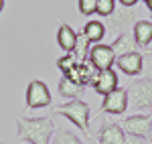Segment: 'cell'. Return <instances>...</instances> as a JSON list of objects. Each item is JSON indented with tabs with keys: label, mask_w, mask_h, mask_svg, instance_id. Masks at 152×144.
Wrapping results in <instances>:
<instances>
[{
	"label": "cell",
	"mask_w": 152,
	"mask_h": 144,
	"mask_svg": "<svg viewBox=\"0 0 152 144\" xmlns=\"http://www.w3.org/2000/svg\"><path fill=\"white\" fill-rule=\"evenodd\" d=\"M0 144H2V142H0Z\"/></svg>",
	"instance_id": "83f0119b"
},
{
	"label": "cell",
	"mask_w": 152,
	"mask_h": 144,
	"mask_svg": "<svg viewBox=\"0 0 152 144\" xmlns=\"http://www.w3.org/2000/svg\"><path fill=\"white\" fill-rule=\"evenodd\" d=\"M146 8L152 12V0H146Z\"/></svg>",
	"instance_id": "cb8c5ba5"
},
{
	"label": "cell",
	"mask_w": 152,
	"mask_h": 144,
	"mask_svg": "<svg viewBox=\"0 0 152 144\" xmlns=\"http://www.w3.org/2000/svg\"><path fill=\"white\" fill-rule=\"evenodd\" d=\"M55 122L51 118H16V136L28 144H51Z\"/></svg>",
	"instance_id": "6da1fadb"
},
{
	"label": "cell",
	"mask_w": 152,
	"mask_h": 144,
	"mask_svg": "<svg viewBox=\"0 0 152 144\" xmlns=\"http://www.w3.org/2000/svg\"><path fill=\"white\" fill-rule=\"evenodd\" d=\"M87 61L94 65L97 71H104V69H114V63H116V55L110 45H102L97 43L89 49V57Z\"/></svg>",
	"instance_id": "5b68a950"
},
{
	"label": "cell",
	"mask_w": 152,
	"mask_h": 144,
	"mask_svg": "<svg viewBox=\"0 0 152 144\" xmlns=\"http://www.w3.org/2000/svg\"><path fill=\"white\" fill-rule=\"evenodd\" d=\"M4 10V0H0V12Z\"/></svg>",
	"instance_id": "d4e9b609"
},
{
	"label": "cell",
	"mask_w": 152,
	"mask_h": 144,
	"mask_svg": "<svg viewBox=\"0 0 152 144\" xmlns=\"http://www.w3.org/2000/svg\"><path fill=\"white\" fill-rule=\"evenodd\" d=\"M116 65L120 67V71H124L128 77H136L144 69V57L138 51H130V53H124V55L118 57Z\"/></svg>",
	"instance_id": "52a82bcc"
},
{
	"label": "cell",
	"mask_w": 152,
	"mask_h": 144,
	"mask_svg": "<svg viewBox=\"0 0 152 144\" xmlns=\"http://www.w3.org/2000/svg\"><path fill=\"white\" fill-rule=\"evenodd\" d=\"M124 140H126V132L120 124L104 122L99 130V144H124Z\"/></svg>",
	"instance_id": "9c48e42d"
},
{
	"label": "cell",
	"mask_w": 152,
	"mask_h": 144,
	"mask_svg": "<svg viewBox=\"0 0 152 144\" xmlns=\"http://www.w3.org/2000/svg\"><path fill=\"white\" fill-rule=\"evenodd\" d=\"M128 110V91L124 87H116L114 91L105 94L102 102L104 114H124Z\"/></svg>",
	"instance_id": "8992f818"
},
{
	"label": "cell",
	"mask_w": 152,
	"mask_h": 144,
	"mask_svg": "<svg viewBox=\"0 0 152 144\" xmlns=\"http://www.w3.org/2000/svg\"><path fill=\"white\" fill-rule=\"evenodd\" d=\"M57 43L65 53H71L75 49V43H77V33L71 29L69 24H61L57 31Z\"/></svg>",
	"instance_id": "7c38bea8"
},
{
	"label": "cell",
	"mask_w": 152,
	"mask_h": 144,
	"mask_svg": "<svg viewBox=\"0 0 152 144\" xmlns=\"http://www.w3.org/2000/svg\"><path fill=\"white\" fill-rule=\"evenodd\" d=\"M55 114L69 118L77 128H81L85 134H89V116H91V112H89V106L83 99H71L63 106H57Z\"/></svg>",
	"instance_id": "7a4b0ae2"
},
{
	"label": "cell",
	"mask_w": 152,
	"mask_h": 144,
	"mask_svg": "<svg viewBox=\"0 0 152 144\" xmlns=\"http://www.w3.org/2000/svg\"><path fill=\"white\" fill-rule=\"evenodd\" d=\"M146 140L152 144V116H150V128H148V134H146Z\"/></svg>",
	"instance_id": "603a6c76"
},
{
	"label": "cell",
	"mask_w": 152,
	"mask_h": 144,
	"mask_svg": "<svg viewBox=\"0 0 152 144\" xmlns=\"http://www.w3.org/2000/svg\"><path fill=\"white\" fill-rule=\"evenodd\" d=\"M83 35L87 37V41L91 45H97L105 37V24L99 23V20H89V23L85 24V29H83Z\"/></svg>",
	"instance_id": "2e32d148"
},
{
	"label": "cell",
	"mask_w": 152,
	"mask_h": 144,
	"mask_svg": "<svg viewBox=\"0 0 152 144\" xmlns=\"http://www.w3.org/2000/svg\"><path fill=\"white\" fill-rule=\"evenodd\" d=\"M134 41H136V47H148L152 43V23L150 20H136L134 23Z\"/></svg>",
	"instance_id": "8fae6325"
},
{
	"label": "cell",
	"mask_w": 152,
	"mask_h": 144,
	"mask_svg": "<svg viewBox=\"0 0 152 144\" xmlns=\"http://www.w3.org/2000/svg\"><path fill=\"white\" fill-rule=\"evenodd\" d=\"M126 91L128 104L134 110H152V79H134Z\"/></svg>",
	"instance_id": "3957f363"
},
{
	"label": "cell",
	"mask_w": 152,
	"mask_h": 144,
	"mask_svg": "<svg viewBox=\"0 0 152 144\" xmlns=\"http://www.w3.org/2000/svg\"><path fill=\"white\" fill-rule=\"evenodd\" d=\"M124 128L126 134H132V136H144L148 134V128H150V116H142V114H136V116H130L120 124Z\"/></svg>",
	"instance_id": "ba28073f"
},
{
	"label": "cell",
	"mask_w": 152,
	"mask_h": 144,
	"mask_svg": "<svg viewBox=\"0 0 152 144\" xmlns=\"http://www.w3.org/2000/svg\"><path fill=\"white\" fill-rule=\"evenodd\" d=\"M114 10H116V0H97V8H95V12L99 14V16H112L114 14Z\"/></svg>",
	"instance_id": "ac0fdd59"
},
{
	"label": "cell",
	"mask_w": 152,
	"mask_h": 144,
	"mask_svg": "<svg viewBox=\"0 0 152 144\" xmlns=\"http://www.w3.org/2000/svg\"><path fill=\"white\" fill-rule=\"evenodd\" d=\"M75 65H77V63H75V57H73L71 53H65V55H63V57L57 61V67L63 71V75H67V73H69L71 69L75 67Z\"/></svg>",
	"instance_id": "d6986e66"
},
{
	"label": "cell",
	"mask_w": 152,
	"mask_h": 144,
	"mask_svg": "<svg viewBox=\"0 0 152 144\" xmlns=\"http://www.w3.org/2000/svg\"><path fill=\"white\" fill-rule=\"evenodd\" d=\"M51 106V91L41 79H33L26 85V108L39 110Z\"/></svg>",
	"instance_id": "277c9868"
},
{
	"label": "cell",
	"mask_w": 152,
	"mask_h": 144,
	"mask_svg": "<svg viewBox=\"0 0 152 144\" xmlns=\"http://www.w3.org/2000/svg\"><path fill=\"white\" fill-rule=\"evenodd\" d=\"M89 49H91V43L83 35V31L77 33V43H75V49L71 51V55L75 57V63H85L89 57Z\"/></svg>",
	"instance_id": "9a60e30c"
},
{
	"label": "cell",
	"mask_w": 152,
	"mask_h": 144,
	"mask_svg": "<svg viewBox=\"0 0 152 144\" xmlns=\"http://www.w3.org/2000/svg\"><path fill=\"white\" fill-rule=\"evenodd\" d=\"M124 144H150L144 136H132V134H126V140Z\"/></svg>",
	"instance_id": "44dd1931"
},
{
	"label": "cell",
	"mask_w": 152,
	"mask_h": 144,
	"mask_svg": "<svg viewBox=\"0 0 152 144\" xmlns=\"http://www.w3.org/2000/svg\"><path fill=\"white\" fill-rule=\"evenodd\" d=\"M51 144H85V142H81V140L73 132H69V130H61V132L55 134V138L51 140Z\"/></svg>",
	"instance_id": "e0dca14e"
},
{
	"label": "cell",
	"mask_w": 152,
	"mask_h": 144,
	"mask_svg": "<svg viewBox=\"0 0 152 144\" xmlns=\"http://www.w3.org/2000/svg\"><path fill=\"white\" fill-rule=\"evenodd\" d=\"M77 6H79V12H81V14H85V16H91V14H95L97 0H79V2H77Z\"/></svg>",
	"instance_id": "ffe728a7"
},
{
	"label": "cell",
	"mask_w": 152,
	"mask_h": 144,
	"mask_svg": "<svg viewBox=\"0 0 152 144\" xmlns=\"http://www.w3.org/2000/svg\"><path fill=\"white\" fill-rule=\"evenodd\" d=\"M140 2H146V0H140Z\"/></svg>",
	"instance_id": "484cf974"
},
{
	"label": "cell",
	"mask_w": 152,
	"mask_h": 144,
	"mask_svg": "<svg viewBox=\"0 0 152 144\" xmlns=\"http://www.w3.org/2000/svg\"><path fill=\"white\" fill-rule=\"evenodd\" d=\"M118 2H120V4H122L124 8H134V6H136V4H138L140 0H118Z\"/></svg>",
	"instance_id": "7402d4cb"
},
{
	"label": "cell",
	"mask_w": 152,
	"mask_h": 144,
	"mask_svg": "<svg viewBox=\"0 0 152 144\" xmlns=\"http://www.w3.org/2000/svg\"><path fill=\"white\" fill-rule=\"evenodd\" d=\"M112 47V51H114V55H116V59L120 57V55H124V53H130V51H136V41H134V37H130L126 31L124 33H120L118 35V39L110 45Z\"/></svg>",
	"instance_id": "4fadbf2b"
},
{
	"label": "cell",
	"mask_w": 152,
	"mask_h": 144,
	"mask_svg": "<svg viewBox=\"0 0 152 144\" xmlns=\"http://www.w3.org/2000/svg\"><path fill=\"white\" fill-rule=\"evenodd\" d=\"M116 87H118V73L114 69H104V71L97 73V77L94 79V89L102 96L114 91Z\"/></svg>",
	"instance_id": "30bf717a"
},
{
	"label": "cell",
	"mask_w": 152,
	"mask_h": 144,
	"mask_svg": "<svg viewBox=\"0 0 152 144\" xmlns=\"http://www.w3.org/2000/svg\"><path fill=\"white\" fill-rule=\"evenodd\" d=\"M59 94L67 99H79V96H83V85H77L67 75H63V79L59 81Z\"/></svg>",
	"instance_id": "5bb4252c"
},
{
	"label": "cell",
	"mask_w": 152,
	"mask_h": 144,
	"mask_svg": "<svg viewBox=\"0 0 152 144\" xmlns=\"http://www.w3.org/2000/svg\"><path fill=\"white\" fill-rule=\"evenodd\" d=\"M150 23H152V20H150Z\"/></svg>",
	"instance_id": "4316f807"
}]
</instances>
